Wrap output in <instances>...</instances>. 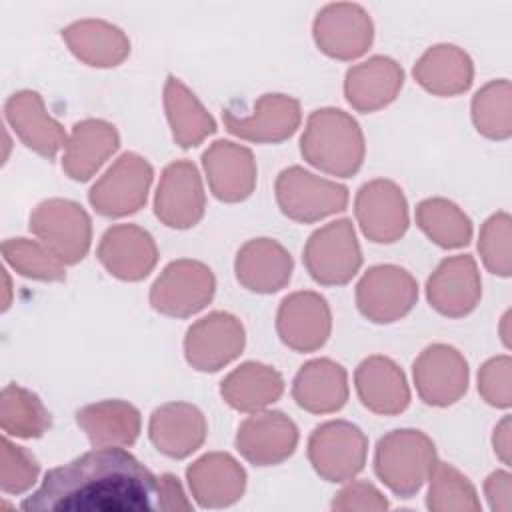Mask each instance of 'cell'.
<instances>
[{
	"mask_svg": "<svg viewBox=\"0 0 512 512\" xmlns=\"http://www.w3.org/2000/svg\"><path fill=\"white\" fill-rule=\"evenodd\" d=\"M4 452H2V478L0 486L4 492L20 494L28 490L38 476L36 460L20 446H14L4 438Z\"/></svg>",
	"mask_w": 512,
	"mask_h": 512,
	"instance_id": "11",
	"label": "cell"
},
{
	"mask_svg": "<svg viewBox=\"0 0 512 512\" xmlns=\"http://www.w3.org/2000/svg\"><path fill=\"white\" fill-rule=\"evenodd\" d=\"M4 256L14 268H20L24 276L48 278V280L62 278V272L52 258H48L46 254H42L40 258H26L18 248H14V244L10 240L4 242Z\"/></svg>",
	"mask_w": 512,
	"mask_h": 512,
	"instance_id": "13",
	"label": "cell"
},
{
	"mask_svg": "<svg viewBox=\"0 0 512 512\" xmlns=\"http://www.w3.org/2000/svg\"><path fill=\"white\" fill-rule=\"evenodd\" d=\"M430 490L426 496V506L430 510L446 512V510H472L478 512L480 500L468 482L458 470L448 464H434L430 472Z\"/></svg>",
	"mask_w": 512,
	"mask_h": 512,
	"instance_id": "9",
	"label": "cell"
},
{
	"mask_svg": "<svg viewBox=\"0 0 512 512\" xmlns=\"http://www.w3.org/2000/svg\"><path fill=\"white\" fill-rule=\"evenodd\" d=\"M388 500L366 482H354L346 486L334 500L332 510H386Z\"/></svg>",
	"mask_w": 512,
	"mask_h": 512,
	"instance_id": "12",
	"label": "cell"
},
{
	"mask_svg": "<svg viewBox=\"0 0 512 512\" xmlns=\"http://www.w3.org/2000/svg\"><path fill=\"white\" fill-rule=\"evenodd\" d=\"M486 500L490 510L510 512L512 510V496H510V474L508 472H494L486 480Z\"/></svg>",
	"mask_w": 512,
	"mask_h": 512,
	"instance_id": "14",
	"label": "cell"
},
{
	"mask_svg": "<svg viewBox=\"0 0 512 512\" xmlns=\"http://www.w3.org/2000/svg\"><path fill=\"white\" fill-rule=\"evenodd\" d=\"M308 454L322 478L328 482H344L362 470L366 440L356 426L330 422L314 430Z\"/></svg>",
	"mask_w": 512,
	"mask_h": 512,
	"instance_id": "3",
	"label": "cell"
},
{
	"mask_svg": "<svg viewBox=\"0 0 512 512\" xmlns=\"http://www.w3.org/2000/svg\"><path fill=\"white\" fill-rule=\"evenodd\" d=\"M6 116L22 136L32 128L24 142L40 154L52 158L60 146V126L42 114V102L34 92L14 94L6 104Z\"/></svg>",
	"mask_w": 512,
	"mask_h": 512,
	"instance_id": "7",
	"label": "cell"
},
{
	"mask_svg": "<svg viewBox=\"0 0 512 512\" xmlns=\"http://www.w3.org/2000/svg\"><path fill=\"white\" fill-rule=\"evenodd\" d=\"M266 96L260 100V112L254 118H234L226 112V124L230 132L250 140H282L290 136L298 124V104L290 98Z\"/></svg>",
	"mask_w": 512,
	"mask_h": 512,
	"instance_id": "8",
	"label": "cell"
},
{
	"mask_svg": "<svg viewBox=\"0 0 512 512\" xmlns=\"http://www.w3.org/2000/svg\"><path fill=\"white\" fill-rule=\"evenodd\" d=\"M306 264L318 282H346L360 264V250L350 224L342 220L316 232L306 250Z\"/></svg>",
	"mask_w": 512,
	"mask_h": 512,
	"instance_id": "4",
	"label": "cell"
},
{
	"mask_svg": "<svg viewBox=\"0 0 512 512\" xmlns=\"http://www.w3.org/2000/svg\"><path fill=\"white\" fill-rule=\"evenodd\" d=\"M188 484L202 508H224L242 498L246 474L226 454H210L188 468Z\"/></svg>",
	"mask_w": 512,
	"mask_h": 512,
	"instance_id": "5",
	"label": "cell"
},
{
	"mask_svg": "<svg viewBox=\"0 0 512 512\" xmlns=\"http://www.w3.org/2000/svg\"><path fill=\"white\" fill-rule=\"evenodd\" d=\"M78 422H82V426L88 430V436L94 444H132L138 434V412L132 406L120 402L116 406L114 418L104 420V416L98 414L94 406H90L78 412Z\"/></svg>",
	"mask_w": 512,
	"mask_h": 512,
	"instance_id": "10",
	"label": "cell"
},
{
	"mask_svg": "<svg viewBox=\"0 0 512 512\" xmlns=\"http://www.w3.org/2000/svg\"><path fill=\"white\" fill-rule=\"evenodd\" d=\"M162 484L128 450L94 448L46 472L40 488L20 504L26 512H152Z\"/></svg>",
	"mask_w": 512,
	"mask_h": 512,
	"instance_id": "1",
	"label": "cell"
},
{
	"mask_svg": "<svg viewBox=\"0 0 512 512\" xmlns=\"http://www.w3.org/2000/svg\"><path fill=\"white\" fill-rule=\"evenodd\" d=\"M162 494H160V510L172 512V510H192V502L184 496V490L176 476L162 474L160 476Z\"/></svg>",
	"mask_w": 512,
	"mask_h": 512,
	"instance_id": "15",
	"label": "cell"
},
{
	"mask_svg": "<svg viewBox=\"0 0 512 512\" xmlns=\"http://www.w3.org/2000/svg\"><path fill=\"white\" fill-rule=\"evenodd\" d=\"M432 468L434 446L416 430H396L378 444L376 474L398 498H412Z\"/></svg>",
	"mask_w": 512,
	"mask_h": 512,
	"instance_id": "2",
	"label": "cell"
},
{
	"mask_svg": "<svg viewBox=\"0 0 512 512\" xmlns=\"http://www.w3.org/2000/svg\"><path fill=\"white\" fill-rule=\"evenodd\" d=\"M266 432L260 418L248 420L238 432V450L258 466L278 464L294 452L296 426L282 414H266Z\"/></svg>",
	"mask_w": 512,
	"mask_h": 512,
	"instance_id": "6",
	"label": "cell"
}]
</instances>
